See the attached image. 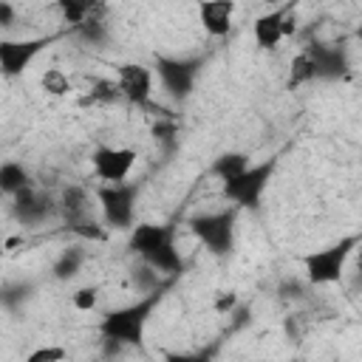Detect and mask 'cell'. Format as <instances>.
<instances>
[{"label": "cell", "mask_w": 362, "mask_h": 362, "mask_svg": "<svg viewBox=\"0 0 362 362\" xmlns=\"http://www.w3.org/2000/svg\"><path fill=\"white\" fill-rule=\"evenodd\" d=\"M71 232H76V235H82V238H90V240H102V238H105V229H102L93 218H85V221L74 223Z\"/></svg>", "instance_id": "484cf974"}, {"label": "cell", "mask_w": 362, "mask_h": 362, "mask_svg": "<svg viewBox=\"0 0 362 362\" xmlns=\"http://www.w3.org/2000/svg\"><path fill=\"white\" fill-rule=\"evenodd\" d=\"M82 260H85V255H82L79 249H65V252L59 255V260L54 263V277H59V280L74 277V274L79 272Z\"/></svg>", "instance_id": "ffe728a7"}, {"label": "cell", "mask_w": 362, "mask_h": 362, "mask_svg": "<svg viewBox=\"0 0 362 362\" xmlns=\"http://www.w3.org/2000/svg\"><path fill=\"white\" fill-rule=\"evenodd\" d=\"M294 6H277L266 14H260L252 25L255 34V45L260 51H274L291 31H294V17H291Z\"/></svg>", "instance_id": "9c48e42d"}, {"label": "cell", "mask_w": 362, "mask_h": 362, "mask_svg": "<svg viewBox=\"0 0 362 362\" xmlns=\"http://www.w3.org/2000/svg\"><path fill=\"white\" fill-rule=\"evenodd\" d=\"M189 229L212 255L223 257L235 246V209L201 212L189 221Z\"/></svg>", "instance_id": "277c9868"}, {"label": "cell", "mask_w": 362, "mask_h": 362, "mask_svg": "<svg viewBox=\"0 0 362 362\" xmlns=\"http://www.w3.org/2000/svg\"><path fill=\"white\" fill-rule=\"evenodd\" d=\"M59 212L68 223V229L85 218H90V206H88V192L82 187H65L62 201H59Z\"/></svg>", "instance_id": "9a60e30c"}, {"label": "cell", "mask_w": 362, "mask_h": 362, "mask_svg": "<svg viewBox=\"0 0 362 362\" xmlns=\"http://www.w3.org/2000/svg\"><path fill=\"white\" fill-rule=\"evenodd\" d=\"M76 31H79L85 40H90V42H99V40L105 37V23H102V20H96V17L90 14V17H88L82 25H76Z\"/></svg>", "instance_id": "d4e9b609"}, {"label": "cell", "mask_w": 362, "mask_h": 362, "mask_svg": "<svg viewBox=\"0 0 362 362\" xmlns=\"http://www.w3.org/2000/svg\"><path fill=\"white\" fill-rule=\"evenodd\" d=\"M25 362H68V351L62 345H40L25 356Z\"/></svg>", "instance_id": "7402d4cb"}, {"label": "cell", "mask_w": 362, "mask_h": 362, "mask_svg": "<svg viewBox=\"0 0 362 362\" xmlns=\"http://www.w3.org/2000/svg\"><path fill=\"white\" fill-rule=\"evenodd\" d=\"M57 8L62 14V20L71 25H82L93 14V3H82V0H62Z\"/></svg>", "instance_id": "d6986e66"}, {"label": "cell", "mask_w": 362, "mask_h": 362, "mask_svg": "<svg viewBox=\"0 0 362 362\" xmlns=\"http://www.w3.org/2000/svg\"><path fill=\"white\" fill-rule=\"evenodd\" d=\"M362 243L359 235H345L328 246H320L303 257V272L311 286H334L342 280L348 260L354 257L356 246Z\"/></svg>", "instance_id": "7a4b0ae2"}, {"label": "cell", "mask_w": 362, "mask_h": 362, "mask_svg": "<svg viewBox=\"0 0 362 362\" xmlns=\"http://www.w3.org/2000/svg\"><path fill=\"white\" fill-rule=\"evenodd\" d=\"M28 187H31L28 170H25L20 161H3V167H0V189H3L8 198H14V195H20V192L28 189Z\"/></svg>", "instance_id": "e0dca14e"}, {"label": "cell", "mask_w": 362, "mask_h": 362, "mask_svg": "<svg viewBox=\"0 0 362 362\" xmlns=\"http://www.w3.org/2000/svg\"><path fill=\"white\" fill-rule=\"evenodd\" d=\"M354 266H356V277L362 280V243H359L356 252H354Z\"/></svg>", "instance_id": "f546056e"}, {"label": "cell", "mask_w": 362, "mask_h": 362, "mask_svg": "<svg viewBox=\"0 0 362 362\" xmlns=\"http://www.w3.org/2000/svg\"><path fill=\"white\" fill-rule=\"evenodd\" d=\"M96 300H99V288L96 286H82L71 294V303L76 311H93L96 308Z\"/></svg>", "instance_id": "cb8c5ba5"}, {"label": "cell", "mask_w": 362, "mask_h": 362, "mask_svg": "<svg viewBox=\"0 0 362 362\" xmlns=\"http://www.w3.org/2000/svg\"><path fill=\"white\" fill-rule=\"evenodd\" d=\"M139 153L133 147H96L93 156H90V167H93V175L105 184H124L133 164H136Z\"/></svg>", "instance_id": "52a82bcc"}, {"label": "cell", "mask_w": 362, "mask_h": 362, "mask_svg": "<svg viewBox=\"0 0 362 362\" xmlns=\"http://www.w3.org/2000/svg\"><path fill=\"white\" fill-rule=\"evenodd\" d=\"M235 3L232 0H206L198 6V20L209 37H226L232 31Z\"/></svg>", "instance_id": "4fadbf2b"}, {"label": "cell", "mask_w": 362, "mask_h": 362, "mask_svg": "<svg viewBox=\"0 0 362 362\" xmlns=\"http://www.w3.org/2000/svg\"><path fill=\"white\" fill-rule=\"evenodd\" d=\"M305 51L314 57V65H317V79H339L345 71H348V59L339 48L334 45H325V42H311L305 45Z\"/></svg>", "instance_id": "5bb4252c"}, {"label": "cell", "mask_w": 362, "mask_h": 362, "mask_svg": "<svg viewBox=\"0 0 362 362\" xmlns=\"http://www.w3.org/2000/svg\"><path fill=\"white\" fill-rule=\"evenodd\" d=\"M11 20H14V6H11V3H6V0H0V25H3V28H8V25H11Z\"/></svg>", "instance_id": "f1b7e54d"}, {"label": "cell", "mask_w": 362, "mask_h": 362, "mask_svg": "<svg viewBox=\"0 0 362 362\" xmlns=\"http://www.w3.org/2000/svg\"><path fill=\"white\" fill-rule=\"evenodd\" d=\"M314 79H317L314 57L303 48V51L288 62V79H286V85L294 90V88H303V85H308V82H314Z\"/></svg>", "instance_id": "ac0fdd59"}, {"label": "cell", "mask_w": 362, "mask_h": 362, "mask_svg": "<svg viewBox=\"0 0 362 362\" xmlns=\"http://www.w3.org/2000/svg\"><path fill=\"white\" fill-rule=\"evenodd\" d=\"M175 243V229L170 223H136L130 229L127 246L133 255H139L141 260H150L158 249Z\"/></svg>", "instance_id": "8fae6325"}, {"label": "cell", "mask_w": 362, "mask_h": 362, "mask_svg": "<svg viewBox=\"0 0 362 362\" xmlns=\"http://www.w3.org/2000/svg\"><path fill=\"white\" fill-rule=\"evenodd\" d=\"M249 167H252V161H249V156H246V153H221V156L212 161L209 173L226 184V181L238 178L240 173H246Z\"/></svg>", "instance_id": "2e32d148"}, {"label": "cell", "mask_w": 362, "mask_h": 362, "mask_svg": "<svg viewBox=\"0 0 362 362\" xmlns=\"http://www.w3.org/2000/svg\"><path fill=\"white\" fill-rule=\"evenodd\" d=\"M48 45H51V37L3 40V42H0V71H3V76H6V79L20 76Z\"/></svg>", "instance_id": "ba28073f"}, {"label": "cell", "mask_w": 362, "mask_h": 362, "mask_svg": "<svg viewBox=\"0 0 362 362\" xmlns=\"http://www.w3.org/2000/svg\"><path fill=\"white\" fill-rule=\"evenodd\" d=\"M156 74L164 85V90L173 99H187L195 88L198 76V59H184V57H156Z\"/></svg>", "instance_id": "8992f818"}, {"label": "cell", "mask_w": 362, "mask_h": 362, "mask_svg": "<svg viewBox=\"0 0 362 362\" xmlns=\"http://www.w3.org/2000/svg\"><path fill=\"white\" fill-rule=\"evenodd\" d=\"M116 85L130 105H150L153 99V71L141 62H122L116 68Z\"/></svg>", "instance_id": "30bf717a"}, {"label": "cell", "mask_w": 362, "mask_h": 362, "mask_svg": "<svg viewBox=\"0 0 362 362\" xmlns=\"http://www.w3.org/2000/svg\"><path fill=\"white\" fill-rule=\"evenodd\" d=\"M124 99L119 85L116 82H107V79H96L93 88H90V102H119Z\"/></svg>", "instance_id": "603a6c76"}, {"label": "cell", "mask_w": 362, "mask_h": 362, "mask_svg": "<svg viewBox=\"0 0 362 362\" xmlns=\"http://www.w3.org/2000/svg\"><path fill=\"white\" fill-rule=\"evenodd\" d=\"M164 362H212V351H184V354H170Z\"/></svg>", "instance_id": "4316f807"}, {"label": "cell", "mask_w": 362, "mask_h": 362, "mask_svg": "<svg viewBox=\"0 0 362 362\" xmlns=\"http://www.w3.org/2000/svg\"><path fill=\"white\" fill-rule=\"evenodd\" d=\"M42 90L51 93V96H65V93L71 90L68 74H62L59 68H48V71L42 74Z\"/></svg>", "instance_id": "44dd1931"}, {"label": "cell", "mask_w": 362, "mask_h": 362, "mask_svg": "<svg viewBox=\"0 0 362 362\" xmlns=\"http://www.w3.org/2000/svg\"><path fill=\"white\" fill-rule=\"evenodd\" d=\"M99 206L102 215L107 221V226L113 229H133V215H136V198H139V187L124 181V184H102L99 192Z\"/></svg>", "instance_id": "5b68a950"}, {"label": "cell", "mask_w": 362, "mask_h": 362, "mask_svg": "<svg viewBox=\"0 0 362 362\" xmlns=\"http://www.w3.org/2000/svg\"><path fill=\"white\" fill-rule=\"evenodd\" d=\"M14 204V215H17V221L20 223H42L59 204H54L48 195H42L40 189H34V187H28V189H23L20 195H14L11 198Z\"/></svg>", "instance_id": "7c38bea8"}, {"label": "cell", "mask_w": 362, "mask_h": 362, "mask_svg": "<svg viewBox=\"0 0 362 362\" xmlns=\"http://www.w3.org/2000/svg\"><path fill=\"white\" fill-rule=\"evenodd\" d=\"M356 34H359V40H362V23H359V28H356Z\"/></svg>", "instance_id": "4dcf8cb0"}, {"label": "cell", "mask_w": 362, "mask_h": 362, "mask_svg": "<svg viewBox=\"0 0 362 362\" xmlns=\"http://www.w3.org/2000/svg\"><path fill=\"white\" fill-rule=\"evenodd\" d=\"M161 300H164V286L147 291L136 303H127V305L107 311L99 322V334L113 345H141L144 328H147L153 311L161 305Z\"/></svg>", "instance_id": "6da1fadb"}, {"label": "cell", "mask_w": 362, "mask_h": 362, "mask_svg": "<svg viewBox=\"0 0 362 362\" xmlns=\"http://www.w3.org/2000/svg\"><path fill=\"white\" fill-rule=\"evenodd\" d=\"M238 305V294L235 291H221L218 297H215V311L218 314H226V311H232Z\"/></svg>", "instance_id": "83f0119b"}, {"label": "cell", "mask_w": 362, "mask_h": 362, "mask_svg": "<svg viewBox=\"0 0 362 362\" xmlns=\"http://www.w3.org/2000/svg\"><path fill=\"white\" fill-rule=\"evenodd\" d=\"M274 170H277V161H274V158H266V161H260V164H252L246 173H240L238 178L226 181L221 192H223V198H226L232 206L255 209V206L260 204V198H263V192H266V187H269V181H272V175H274Z\"/></svg>", "instance_id": "3957f363"}]
</instances>
